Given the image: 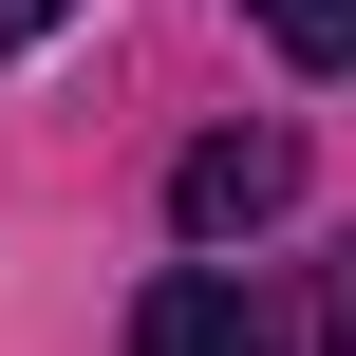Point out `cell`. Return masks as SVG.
Returning <instances> with one entry per match:
<instances>
[{
  "mask_svg": "<svg viewBox=\"0 0 356 356\" xmlns=\"http://www.w3.org/2000/svg\"><path fill=\"white\" fill-rule=\"evenodd\" d=\"M56 19H75V0H0V56H19V38H56Z\"/></svg>",
  "mask_w": 356,
  "mask_h": 356,
  "instance_id": "obj_4",
  "label": "cell"
},
{
  "mask_svg": "<svg viewBox=\"0 0 356 356\" xmlns=\"http://www.w3.org/2000/svg\"><path fill=\"white\" fill-rule=\"evenodd\" d=\"M244 19H263L300 75H338V56H356V0H244Z\"/></svg>",
  "mask_w": 356,
  "mask_h": 356,
  "instance_id": "obj_3",
  "label": "cell"
},
{
  "mask_svg": "<svg viewBox=\"0 0 356 356\" xmlns=\"http://www.w3.org/2000/svg\"><path fill=\"white\" fill-rule=\"evenodd\" d=\"M131 356H282V338H263V300H244L225 263H169V282L131 300Z\"/></svg>",
  "mask_w": 356,
  "mask_h": 356,
  "instance_id": "obj_2",
  "label": "cell"
},
{
  "mask_svg": "<svg viewBox=\"0 0 356 356\" xmlns=\"http://www.w3.org/2000/svg\"><path fill=\"white\" fill-rule=\"evenodd\" d=\"M319 356H356V282H338V319H319Z\"/></svg>",
  "mask_w": 356,
  "mask_h": 356,
  "instance_id": "obj_5",
  "label": "cell"
},
{
  "mask_svg": "<svg viewBox=\"0 0 356 356\" xmlns=\"http://www.w3.org/2000/svg\"><path fill=\"white\" fill-rule=\"evenodd\" d=\"M300 207V131H207L188 169H169V225L188 244H244V225H282Z\"/></svg>",
  "mask_w": 356,
  "mask_h": 356,
  "instance_id": "obj_1",
  "label": "cell"
}]
</instances>
